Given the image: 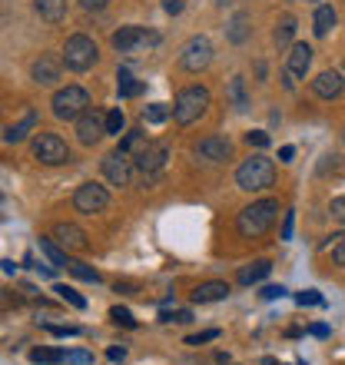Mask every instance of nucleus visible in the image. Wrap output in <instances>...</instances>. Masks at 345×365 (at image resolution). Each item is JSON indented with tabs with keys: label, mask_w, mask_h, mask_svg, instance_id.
<instances>
[{
	"label": "nucleus",
	"mask_w": 345,
	"mask_h": 365,
	"mask_svg": "<svg viewBox=\"0 0 345 365\" xmlns=\"http://www.w3.org/2000/svg\"><path fill=\"white\" fill-rule=\"evenodd\" d=\"M67 272H70V276H77V279H83V282H93V286L100 282V279H103L100 272L93 269V266H90V262H80V259H70Z\"/></svg>",
	"instance_id": "29"
},
{
	"label": "nucleus",
	"mask_w": 345,
	"mask_h": 365,
	"mask_svg": "<svg viewBox=\"0 0 345 365\" xmlns=\"http://www.w3.org/2000/svg\"><path fill=\"white\" fill-rule=\"evenodd\" d=\"M103 173L113 186H130V180H133V160H130V153H123V150L106 153L103 156Z\"/></svg>",
	"instance_id": "14"
},
{
	"label": "nucleus",
	"mask_w": 345,
	"mask_h": 365,
	"mask_svg": "<svg viewBox=\"0 0 345 365\" xmlns=\"http://www.w3.org/2000/svg\"><path fill=\"white\" fill-rule=\"evenodd\" d=\"M37 123H40L37 110H24L20 123H14V126H7V130H4V143H24V140L37 130Z\"/></svg>",
	"instance_id": "19"
},
{
	"label": "nucleus",
	"mask_w": 345,
	"mask_h": 365,
	"mask_svg": "<svg viewBox=\"0 0 345 365\" xmlns=\"http://www.w3.org/2000/svg\"><path fill=\"white\" fill-rule=\"evenodd\" d=\"M279 220V200H259L249 202L246 210H240L236 216V232L242 240H259L272 230V222Z\"/></svg>",
	"instance_id": "1"
},
{
	"label": "nucleus",
	"mask_w": 345,
	"mask_h": 365,
	"mask_svg": "<svg viewBox=\"0 0 345 365\" xmlns=\"http://www.w3.org/2000/svg\"><path fill=\"white\" fill-rule=\"evenodd\" d=\"M336 27V7H329V4H319L316 7V17H312V30H316V37H329Z\"/></svg>",
	"instance_id": "23"
},
{
	"label": "nucleus",
	"mask_w": 345,
	"mask_h": 365,
	"mask_svg": "<svg viewBox=\"0 0 345 365\" xmlns=\"http://www.w3.org/2000/svg\"><path fill=\"white\" fill-rule=\"evenodd\" d=\"M110 319H113L116 326H123V329H136V319L130 316V309H123V306H113V309H110Z\"/></svg>",
	"instance_id": "35"
},
{
	"label": "nucleus",
	"mask_w": 345,
	"mask_h": 365,
	"mask_svg": "<svg viewBox=\"0 0 345 365\" xmlns=\"http://www.w3.org/2000/svg\"><path fill=\"white\" fill-rule=\"evenodd\" d=\"M67 362H70V365H90V362H93V356L80 349V352H67Z\"/></svg>",
	"instance_id": "42"
},
{
	"label": "nucleus",
	"mask_w": 345,
	"mask_h": 365,
	"mask_svg": "<svg viewBox=\"0 0 345 365\" xmlns=\"http://www.w3.org/2000/svg\"><path fill=\"white\" fill-rule=\"evenodd\" d=\"M272 272V262L269 259H256V262H249V266H242L240 269V286H256V282H262V279Z\"/></svg>",
	"instance_id": "22"
},
{
	"label": "nucleus",
	"mask_w": 345,
	"mask_h": 365,
	"mask_svg": "<svg viewBox=\"0 0 345 365\" xmlns=\"http://www.w3.org/2000/svg\"><path fill=\"white\" fill-rule=\"evenodd\" d=\"M40 252H43V256L50 259V266H63V269L70 266L67 250H63V246H60L53 236H50V240H47V236H40Z\"/></svg>",
	"instance_id": "25"
},
{
	"label": "nucleus",
	"mask_w": 345,
	"mask_h": 365,
	"mask_svg": "<svg viewBox=\"0 0 345 365\" xmlns=\"http://www.w3.org/2000/svg\"><path fill=\"white\" fill-rule=\"evenodd\" d=\"M292 34H296V17H292V14H282L276 24V43L279 47H289V43H292Z\"/></svg>",
	"instance_id": "26"
},
{
	"label": "nucleus",
	"mask_w": 345,
	"mask_h": 365,
	"mask_svg": "<svg viewBox=\"0 0 345 365\" xmlns=\"http://www.w3.org/2000/svg\"><path fill=\"white\" fill-rule=\"evenodd\" d=\"M292 226H296V212H292V210H289L286 212V220H282V240H292Z\"/></svg>",
	"instance_id": "44"
},
{
	"label": "nucleus",
	"mask_w": 345,
	"mask_h": 365,
	"mask_svg": "<svg viewBox=\"0 0 345 365\" xmlns=\"http://www.w3.org/2000/svg\"><path fill=\"white\" fill-rule=\"evenodd\" d=\"M30 362L34 365H57V362H67V352H60V349H34V352H30Z\"/></svg>",
	"instance_id": "28"
},
{
	"label": "nucleus",
	"mask_w": 345,
	"mask_h": 365,
	"mask_svg": "<svg viewBox=\"0 0 345 365\" xmlns=\"http://www.w3.org/2000/svg\"><path fill=\"white\" fill-rule=\"evenodd\" d=\"M259 296L266 299V302H272V299H282V296H286V286H266L262 292H259Z\"/></svg>",
	"instance_id": "43"
},
{
	"label": "nucleus",
	"mask_w": 345,
	"mask_h": 365,
	"mask_svg": "<svg viewBox=\"0 0 345 365\" xmlns=\"http://www.w3.org/2000/svg\"><path fill=\"white\" fill-rule=\"evenodd\" d=\"M299 306H322V296H319L316 289H306V292H299L296 296Z\"/></svg>",
	"instance_id": "37"
},
{
	"label": "nucleus",
	"mask_w": 345,
	"mask_h": 365,
	"mask_svg": "<svg viewBox=\"0 0 345 365\" xmlns=\"http://www.w3.org/2000/svg\"><path fill=\"white\" fill-rule=\"evenodd\" d=\"M143 90V83H136L133 77H130V70H120V77H116V93H120V100H130V96H136Z\"/></svg>",
	"instance_id": "27"
},
{
	"label": "nucleus",
	"mask_w": 345,
	"mask_h": 365,
	"mask_svg": "<svg viewBox=\"0 0 345 365\" xmlns=\"http://www.w3.org/2000/svg\"><path fill=\"white\" fill-rule=\"evenodd\" d=\"M292 156H296V146H282V150H279V160H282V163H289Z\"/></svg>",
	"instance_id": "47"
},
{
	"label": "nucleus",
	"mask_w": 345,
	"mask_h": 365,
	"mask_svg": "<svg viewBox=\"0 0 345 365\" xmlns=\"http://www.w3.org/2000/svg\"><path fill=\"white\" fill-rule=\"evenodd\" d=\"M60 57H63L67 70H73V73H86V70L100 60V50H96L93 37H86V34H73V37H67Z\"/></svg>",
	"instance_id": "4"
},
{
	"label": "nucleus",
	"mask_w": 345,
	"mask_h": 365,
	"mask_svg": "<svg viewBox=\"0 0 345 365\" xmlns=\"http://www.w3.org/2000/svg\"><path fill=\"white\" fill-rule=\"evenodd\" d=\"M226 296H230V282H222V279H210V282H200V286L192 289V302H196V306L222 302Z\"/></svg>",
	"instance_id": "18"
},
{
	"label": "nucleus",
	"mask_w": 345,
	"mask_h": 365,
	"mask_svg": "<svg viewBox=\"0 0 345 365\" xmlns=\"http://www.w3.org/2000/svg\"><path fill=\"white\" fill-rule=\"evenodd\" d=\"M226 100L232 103V110L236 113H246L249 110V93H246V77H232L230 80V87H226Z\"/></svg>",
	"instance_id": "20"
},
{
	"label": "nucleus",
	"mask_w": 345,
	"mask_h": 365,
	"mask_svg": "<svg viewBox=\"0 0 345 365\" xmlns=\"http://www.w3.org/2000/svg\"><path fill=\"white\" fill-rule=\"evenodd\" d=\"M210 63H212V43L206 37H192L182 43L180 67L186 70V73H200V70H206Z\"/></svg>",
	"instance_id": "9"
},
{
	"label": "nucleus",
	"mask_w": 345,
	"mask_h": 365,
	"mask_svg": "<svg viewBox=\"0 0 345 365\" xmlns=\"http://www.w3.org/2000/svg\"><path fill=\"white\" fill-rule=\"evenodd\" d=\"M156 43H160V34L136 27V24H130V27H120L113 34V50H116V53H136L140 47H156Z\"/></svg>",
	"instance_id": "8"
},
{
	"label": "nucleus",
	"mask_w": 345,
	"mask_h": 365,
	"mask_svg": "<svg viewBox=\"0 0 345 365\" xmlns=\"http://www.w3.org/2000/svg\"><path fill=\"white\" fill-rule=\"evenodd\" d=\"M110 0H80V7L83 10H103Z\"/></svg>",
	"instance_id": "45"
},
{
	"label": "nucleus",
	"mask_w": 345,
	"mask_h": 365,
	"mask_svg": "<svg viewBox=\"0 0 345 365\" xmlns=\"http://www.w3.org/2000/svg\"><path fill=\"white\" fill-rule=\"evenodd\" d=\"M309 67H312V47L309 43H292L286 57V70H282V83L286 90L296 87V80H306Z\"/></svg>",
	"instance_id": "10"
},
{
	"label": "nucleus",
	"mask_w": 345,
	"mask_h": 365,
	"mask_svg": "<svg viewBox=\"0 0 345 365\" xmlns=\"http://www.w3.org/2000/svg\"><path fill=\"white\" fill-rule=\"evenodd\" d=\"M103 136H106V113L96 110V106H90V110L77 120V140L83 146H96Z\"/></svg>",
	"instance_id": "13"
},
{
	"label": "nucleus",
	"mask_w": 345,
	"mask_h": 365,
	"mask_svg": "<svg viewBox=\"0 0 345 365\" xmlns=\"http://www.w3.org/2000/svg\"><path fill=\"white\" fill-rule=\"evenodd\" d=\"M226 37H230V43H246V37H249V14L246 10L232 14V20L226 24Z\"/></svg>",
	"instance_id": "24"
},
{
	"label": "nucleus",
	"mask_w": 345,
	"mask_h": 365,
	"mask_svg": "<svg viewBox=\"0 0 345 365\" xmlns=\"http://www.w3.org/2000/svg\"><path fill=\"white\" fill-rule=\"evenodd\" d=\"M53 240H57L67 252L86 250V232L80 230L77 222H57V226H53Z\"/></svg>",
	"instance_id": "17"
},
{
	"label": "nucleus",
	"mask_w": 345,
	"mask_h": 365,
	"mask_svg": "<svg viewBox=\"0 0 345 365\" xmlns=\"http://www.w3.org/2000/svg\"><path fill=\"white\" fill-rule=\"evenodd\" d=\"M312 336H316V339H326L329 329H326V326H312Z\"/></svg>",
	"instance_id": "49"
},
{
	"label": "nucleus",
	"mask_w": 345,
	"mask_h": 365,
	"mask_svg": "<svg viewBox=\"0 0 345 365\" xmlns=\"http://www.w3.org/2000/svg\"><path fill=\"white\" fill-rule=\"evenodd\" d=\"M143 133H140V130H130V133L123 136V140H120V146H116V150H123V153H136V150H143Z\"/></svg>",
	"instance_id": "32"
},
{
	"label": "nucleus",
	"mask_w": 345,
	"mask_h": 365,
	"mask_svg": "<svg viewBox=\"0 0 345 365\" xmlns=\"http://www.w3.org/2000/svg\"><path fill=\"white\" fill-rule=\"evenodd\" d=\"M4 272H7V276H14V272H17V266H14L10 259H4Z\"/></svg>",
	"instance_id": "51"
},
{
	"label": "nucleus",
	"mask_w": 345,
	"mask_h": 365,
	"mask_svg": "<svg viewBox=\"0 0 345 365\" xmlns=\"http://www.w3.org/2000/svg\"><path fill=\"white\" fill-rule=\"evenodd\" d=\"M212 339H220V329H206L200 336H190L186 339V346H202V342H212Z\"/></svg>",
	"instance_id": "38"
},
{
	"label": "nucleus",
	"mask_w": 345,
	"mask_h": 365,
	"mask_svg": "<svg viewBox=\"0 0 345 365\" xmlns=\"http://www.w3.org/2000/svg\"><path fill=\"white\" fill-rule=\"evenodd\" d=\"M123 126H126V116H123V110H120V106L106 113V136H120V133H123Z\"/></svg>",
	"instance_id": "31"
},
{
	"label": "nucleus",
	"mask_w": 345,
	"mask_h": 365,
	"mask_svg": "<svg viewBox=\"0 0 345 365\" xmlns=\"http://www.w3.org/2000/svg\"><path fill=\"white\" fill-rule=\"evenodd\" d=\"M63 57H57V53H40L34 63H30V80L34 83H40V87H53L60 77H63Z\"/></svg>",
	"instance_id": "12"
},
{
	"label": "nucleus",
	"mask_w": 345,
	"mask_h": 365,
	"mask_svg": "<svg viewBox=\"0 0 345 365\" xmlns=\"http://www.w3.org/2000/svg\"><path fill=\"white\" fill-rule=\"evenodd\" d=\"M163 7H166V14H180V10H182V0H166Z\"/></svg>",
	"instance_id": "48"
},
{
	"label": "nucleus",
	"mask_w": 345,
	"mask_h": 365,
	"mask_svg": "<svg viewBox=\"0 0 345 365\" xmlns=\"http://www.w3.org/2000/svg\"><path fill=\"white\" fill-rule=\"evenodd\" d=\"M34 10L40 14V20L60 24V20L67 17V0H34Z\"/></svg>",
	"instance_id": "21"
},
{
	"label": "nucleus",
	"mask_w": 345,
	"mask_h": 365,
	"mask_svg": "<svg viewBox=\"0 0 345 365\" xmlns=\"http://www.w3.org/2000/svg\"><path fill=\"white\" fill-rule=\"evenodd\" d=\"M190 319H192L190 309H172V312L170 309H163V312H160V322H180L182 326V322H190Z\"/></svg>",
	"instance_id": "36"
},
{
	"label": "nucleus",
	"mask_w": 345,
	"mask_h": 365,
	"mask_svg": "<svg viewBox=\"0 0 345 365\" xmlns=\"http://www.w3.org/2000/svg\"><path fill=\"white\" fill-rule=\"evenodd\" d=\"M50 106H53V116H57V120H73V123H77L80 116L90 110V93H86L83 87H77V83H70V87L53 93Z\"/></svg>",
	"instance_id": "5"
},
{
	"label": "nucleus",
	"mask_w": 345,
	"mask_h": 365,
	"mask_svg": "<svg viewBox=\"0 0 345 365\" xmlns=\"http://www.w3.org/2000/svg\"><path fill=\"white\" fill-rule=\"evenodd\" d=\"M166 160H170V146H166V143H146L143 150H136L133 166L143 173L146 182H153L156 176L166 170Z\"/></svg>",
	"instance_id": "7"
},
{
	"label": "nucleus",
	"mask_w": 345,
	"mask_h": 365,
	"mask_svg": "<svg viewBox=\"0 0 345 365\" xmlns=\"http://www.w3.org/2000/svg\"><path fill=\"white\" fill-rule=\"evenodd\" d=\"M256 77H259V80H266V63H262V60L256 63Z\"/></svg>",
	"instance_id": "50"
},
{
	"label": "nucleus",
	"mask_w": 345,
	"mask_h": 365,
	"mask_svg": "<svg viewBox=\"0 0 345 365\" xmlns=\"http://www.w3.org/2000/svg\"><path fill=\"white\" fill-rule=\"evenodd\" d=\"M166 116H170V106H166V103H150L143 110L146 123H166Z\"/></svg>",
	"instance_id": "34"
},
{
	"label": "nucleus",
	"mask_w": 345,
	"mask_h": 365,
	"mask_svg": "<svg viewBox=\"0 0 345 365\" xmlns=\"http://www.w3.org/2000/svg\"><path fill=\"white\" fill-rule=\"evenodd\" d=\"M210 110V90L206 87H186L176 93V100H172V120H176V126H190L196 123L202 113Z\"/></svg>",
	"instance_id": "3"
},
{
	"label": "nucleus",
	"mask_w": 345,
	"mask_h": 365,
	"mask_svg": "<svg viewBox=\"0 0 345 365\" xmlns=\"http://www.w3.org/2000/svg\"><path fill=\"white\" fill-rule=\"evenodd\" d=\"M246 143L262 150V146H269V133H266V130H249V133H246Z\"/></svg>",
	"instance_id": "39"
},
{
	"label": "nucleus",
	"mask_w": 345,
	"mask_h": 365,
	"mask_svg": "<svg viewBox=\"0 0 345 365\" xmlns=\"http://www.w3.org/2000/svg\"><path fill=\"white\" fill-rule=\"evenodd\" d=\"M326 252H332V262L336 266H345V232H339V236H329V242L322 246Z\"/></svg>",
	"instance_id": "30"
},
{
	"label": "nucleus",
	"mask_w": 345,
	"mask_h": 365,
	"mask_svg": "<svg viewBox=\"0 0 345 365\" xmlns=\"http://www.w3.org/2000/svg\"><path fill=\"white\" fill-rule=\"evenodd\" d=\"M345 90V80L339 70H322L316 80H312V93L319 96V100H336V96H342Z\"/></svg>",
	"instance_id": "16"
},
{
	"label": "nucleus",
	"mask_w": 345,
	"mask_h": 365,
	"mask_svg": "<svg viewBox=\"0 0 345 365\" xmlns=\"http://www.w3.org/2000/svg\"><path fill=\"white\" fill-rule=\"evenodd\" d=\"M329 212H332V216H336V220L345 226V196H336V200L329 202Z\"/></svg>",
	"instance_id": "41"
},
{
	"label": "nucleus",
	"mask_w": 345,
	"mask_h": 365,
	"mask_svg": "<svg viewBox=\"0 0 345 365\" xmlns=\"http://www.w3.org/2000/svg\"><path fill=\"white\" fill-rule=\"evenodd\" d=\"M196 156L206 160V163H226L232 156V143L226 136H202L196 143Z\"/></svg>",
	"instance_id": "15"
},
{
	"label": "nucleus",
	"mask_w": 345,
	"mask_h": 365,
	"mask_svg": "<svg viewBox=\"0 0 345 365\" xmlns=\"http://www.w3.org/2000/svg\"><path fill=\"white\" fill-rule=\"evenodd\" d=\"M43 329H47V332H50V336H60V339H63V336H80V326H43Z\"/></svg>",
	"instance_id": "40"
},
{
	"label": "nucleus",
	"mask_w": 345,
	"mask_h": 365,
	"mask_svg": "<svg viewBox=\"0 0 345 365\" xmlns=\"http://www.w3.org/2000/svg\"><path fill=\"white\" fill-rule=\"evenodd\" d=\"M34 160L43 166H63L70 163V146L60 140L57 133H37L34 136Z\"/></svg>",
	"instance_id": "6"
},
{
	"label": "nucleus",
	"mask_w": 345,
	"mask_h": 365,
	"mask_svg": "<svg viewBox=\"0 0 345 365\" xmlns=\"http://www.w3.org/2000/svg\"><path fill=\"white\" fill-rule=\"evenodd\" d=\"M53 292H57V296L63 299V302H70V306H73V309H86V299L80 296V292H77V289H73V286H57V289H53Z\"/></svg>",
	"instance_id": "33"
},
{
	"label": "nucleus",
	"mask_w": 345,
	"mask_h": 365,
	"mask_svg": "<svg viewBox=\"0 0 345 365\" xmlns=\"http://www.w3.org/2000/svg\"><path fill=\"white\" fill-rule=\"evenodd\" d=\"M309 4H312V0H309Z\"/></svg>",
	"instance_id": "52"
},
{
	"label": "nucleus",
	"mask_w": 345,
	"mask_h": 365,
	"mask_svg": "<svg viewBox=\"0 0 345 365\" xmlns=\"http://www.w3.org/2000/svg\"><path fill=\"white\" fill-rule=\"evenodd\" d=\"M272 182H276V163H272L269 156L256 153L236 166V186H240L242 192H262V190H269Z\"/></svg>",
	"instance_id": "2"
},
{
	"label": "nucleus",
	"mask_w": 345,
	"mask_h": 365,
	"mask_svg": "<svg viewBox=\"0 0 345 365\" xmlns=\"http://www.w3.org/2000/svg\"><path fill=\"white\" fill-rule=\"evenodd\" d=\"M110 206V192L100 182H83L73 192V210L83 212V216H93V212H103Z\"/></svg>",
	"instance_id": "11"
},
{
	"label": "nucleus",
	"mask_w": 345,
	"mask_h": 365,
	"mask_svg": "<svg viewBox=\"0 0 345 365\" xmlns=\"http://www.w3.org/2000/svg\"><path fill=\"white\" fill-rule=\"evenodd\" d=\"M106 359H110V362H123V359H126V349L123 346H120V349H110V352H106Z\"/></svg>",
	"instance_id": "46"
}]
</instances>
